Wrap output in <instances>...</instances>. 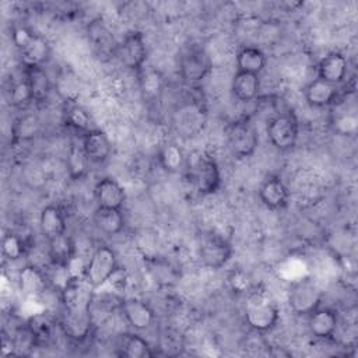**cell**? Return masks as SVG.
I'll return each mask as SVG.
<instances>
[{
  "label": "cell",
  "mask_w": 358,
  "mask_h": 358,
  "mask_svg": "<svg viewBox=\"0 0 358 358\" xmlns=\"http://www.w3.org/2000/svg\"><path fill=\"white\" fill-rule=\"evenodd\" d=\"M138 84H140V92L144 101L152 102L157 101L164 90V77L162 74L155 69H143L138 73Z\"/></svg>",
  "instance_id": "29"
},
{
  "label": "cell",
  "mask_w": 358,
  "mask_h": 358,
  "mask_svg": "<svg viewBox=\"0 0 358 358\" xmlns=\"http://www.w3.org/2000/svg\"><path fill=\"white\" fill-rule=\"evenodd\" d=\"M266 133L274 148L278 151H289L296 145L299 124L292 112H282L268 120Z\"/></svg>",
  "instance_id": "4"
},
{
  "label": "cell",
  "mask_w": 358,
  "mask_h": 358,
  "mask_svg": "<svg viewBox=\"0 0 358 358\" xmlns=\"http://www.w3.org/2000/svg\"><path fill=\"white\" fill-rule=\"evenodd\" d=\"M48 256L55 266L67 267L74 259V242L67 235L63 234L48 241Z\"/></svg>",
  "instance_id": "28"
},
{
  "label": "cell",
  "mask_w": 358,
  "mask_h": 358,
  "mask_svg": "<svg viewBox=\"0 0 358 358\" xmlns=\"http://www.w3.org/2000/svg\"><path fill=\"white\" fill-rule=\"evenodd\" d=\"M92 315L90 309H64L59 320L62 333L73 341H84L92 331Z\"/></svg>",
  "instance_id": "10"
},
{
  "label": "cell",
  "mask_w": 358,
  "mask_h": 358,
  "mask_svg": "<svg viewBox=\"0 0 358 358\" xmlns=\"http://www.w3.org/2000/svg\"><path fill=\"white\" fill-rule=\"evenodd\" d=\"M18 285L22 294L38 296L46 289L48 278L42 268L35 264H27L18 271Z\"/></svg>",
  "instance_id": "24"
},
{
  "label": "cell",
  "mask_w": 358,
  "mask_h": 358,
  "mask_svg": "<svg viewBox=\"0 0 358 358\" xmlns=\"http://www.w3.org/2000/svg\"><path fill=\"white\" fill-rule=\"evenodd\" d=\"M211 59L203 49H187L179 59V74L187 84L201 83L211 73Z\"/></svg>",
  "instance_id": "9"
},
{
  "label": "cell",
  "mask_w": 358,
  "mask_h": 358,
  "mask_svg": "<svg viewBox=\"0 0 358 358\" xmlns=\"http://www.w3.org/2000/svg\"><path fill=\"white\" fill-rule=\"evenodd\" d=\"M348 71V60L341 52H329L324 55L316 67L317 78L330 83L333 85H340Z\"/></svg>",
  "instance_id": "18"
},
{
  "label": "cell",
  "mask_w": 358,
  "mask_h": 358,
  "mask_svg": "<svg viewBox=\"0 0 358 358\" xmlns=\"http://www.w3.org/2000/svg\"><path fill=\"white\" fill-rule=\"evenodd\" d=\"M81 150L92 164H103L112 154V143L101 129H92L81 136Z\"/></svg>",
  "instance_id": "14"
},
{
  "label": "cell",
  "mask_w": 358,
  "mask_h": 358,
  "mask_svg": "<svg viewBox=\"0 0 358 358\" xmlns=\"http://www.w3.org/2000/svg\"><path fill=\"white\" fill-rule=\"evenodd\" d=\"M338 327V315L331 308L317 306L308 315V330L317 340H329Z\"/></svg>",
  "instance_id": "17"
},
{
  "label": "cell",
  "mask_w": 358,
  "mask_h": 358,
  "mask_svg": "<svg viewBox=\"0 0 358 358\" xmlns=\"http://www.w3.org/2000/svg\"><path fill=\"white\" fill-rule=\"evenodd\" d=\"M116 56L124 69L140 73L144 69L148 56L143 32L137 29L126 32L120 43L116 46Z\"/></svg>",
  "instance_id": "8"
},
{
  "label": "cell",
  "mask_w": 358,
  "mask_h": 358,
  "mask_svg": "<svg viewBox=\"0 0 358 358\" xmlns=\"http://www.w3.org/2000/svg\"><path fill=\"white\" fill-rule=\"evenodd\" d=\"M257 194L262 204L268 210H282L289 200V190L277 175L266 176L259 186Z\"/></svg>",
  "instance_id": "13"
},
{
  "label": "cell",
  "mask_w": 358,
  "mask_h": 358,
  "mask_svg": "<svg viewBox=\"0 0 358 358\" xmlns=\"http://www.w3.org/2000/svg\"><path fill=\"white\" fill-rule=\"evenodd\" d=\"M338 95V85H333L320 78H313L303 88V96L312 108H326L334 103Z\"/></svg>",
  "instance_id": "20"
},
{
  "label": "cell",
  "mask_w": 358,
  "mask_h": 358,
  "mask_svg": "<svg viewBox=\"0 0 358 358\" xmlns=\"http://www.w3.org/2000/svg\"><path fill=\"white\" fill-rule=\"evenodd\" d=\"M236 70L253 74H260L266 67L267 57L264 52L257 46H243L235 56Z\"/></svg>",
  "instance_id": "26"
},
{
  "label": "cell",
  "mask_w": 358,
  "mask_h": 358,
  "mask_svg": "<svg viewBox=\"0 0 358 358\" xmlns=\"http://www.w3.org/2000/svg\"><path fill=\"white\" fill-rule=\"evenodd\" d=\"M24 80L31 92L32 102L43 103L49 99L52 92V83L45 66L38 67H22Z\"/></svg>",
  "instance_id": "19"
},
{
  "label": "cell",
  "mask_w": 358,
  "mask_h": 358,
  "mask_svg": "<svg viewBox=\"0 0 358 358\" xmlns=\"http://www.w3.org/2000/svg\"><path fill=\"white\" fill-rule=\"evenodd\" d=\"M63 117H64V123L69 127H71L77 131L80 130L83 134L95 129L91 126V116L80 105H76V103L67 105L63 112Z\"/></svg>",
  "instance_id": "30"
},
{
  "label": "cell",
  "mask_w": 358,
  "mask_h": 358,
  "mask_svg": "<svg viewBox=\"0 0 358 358\" xmlns=\"http://www.w3.org/2000/svg\"><path fill=\"white\" fill-rule=\"evenodd\" d=\"M1 252L8 260H18L25 255V243L14 232H7L1 238Z\"/></svg>",
  "instance_id": "31"
},
{
  "label": "cell",
  "mask_w": 358,
  "mask_h": 358,
  "mask_svg": "<svg viewBox=\"0 0 358 358\" xmlns=\"http://www.w3.org/2000/svg\"><path fill=\"white\" fill-rule=\"evenodd\" d=\"M278 319V308L274 302L263 295H255L246 303L245 322L252 330L257 333L270 331L277 326Z\"/></svg>",
  "instance_id": "6"
},
{
  "label": "cell",
  "mask_w": 358,
  "mask_h": 358,
  "mask_svg": "<svg viewBox=\"0 0 358 358\" xmlns=\"http://www.w3.org/2000/svg\"><path fill=\"white\" fill-rule=\"evenodd\" d=\"M67 221L63 210L56 204L45 206L39 213V231L46 241L66 234Z\"/></svg>",
  "instance_id": "21"
},
{
  "label": "cell",
  "mask_w": 358,
  "mask_h": 358,
  "mask_svg": "<svg viewBox=\"0 0 358 358\" xmlns=\"http://www.w3.org/2000/svg\"><path fill=\"white\" fill-rule=\"evenodd\" d=\"M119 270L116 253L105 245L98 246L84 267L83 277L95 289L108 282Z\"/></svg>",
  "instance_id": "2"
},
{
  "label": "cell",
  "mask_w": 358,
  "mask_h": 358,
  "mask_svg": "<svg viewBox=\"0 0 358 358\" xmlns=\"http://www.w3.org/2000/svg\"><path fill=\"white\" fill-rule=\"evenodd\" d=\"M259 91H260L259 74L236 70L231 81V92L235 99L241 102H250L259 95Z\"/></svg>",
  "instance_id": "22"
},
{
  "label": "cell",
  "mask_w": 358,
  "mask_h": 358,
  "mask_svg": "<svg viewBox=\"0 0 358 358\" xmlns=\"http://www.w3.org/2000/svg\"><path fill=\"white\" fill-rule=\"evenodd\" d=\"M13 41L18 49L22 67L45 66L50 57V46L48 41L24 27L15 28L13 32Z\"/></svg>",
  "instance_id": "1"
},
{
  "label": "cell",
  "mask_w": 358,
  "mask_h": 358,
  "mask_svg": "<svg viewBox=\"0 0 358 358\" xmlns=\"http://www.w3.org/2000/svg\"><path fill=\"white\" fill-rule=\"evenodd\" d=\"M117 355L126 358H145L152 357L154 351L150 343L137 333L122 334L117 345Z\"/></svg>",
  "instance_id": "25"
},
{
  "label": "cell",
  "mask_w": 358,
  "mask_h": 358,
  "mask_svg": "<svg viewBox=\"0 0 358 358\" xmlns=\"http://www.w3.org/2000/svg\"><path fill=\"white\" fill-rule=\"evenodd\" d=\"M120 310L127 324L134 331L148 330L155 322V313L152 308L143 299L130 296L122 301Z\"/></svg>",
  "instance_id": "12"
},
{
  "label": "cell",
  "mask_w": 358,
  "mask_h": 358,
  "mask_svg": "<svg viewBox=\"0 0 358 358\" xmlns=\"http://www.w3.org/2000/svg\"><path fill=\"white\" fill-rule=\"evenodd\" d=\"M10 101L14 106L17 108H25L28 103L32 102V98H31V92L28 90V85L25 83V80H20L18 83H15L13 87H11V91H10Z\"/></svg>",
  "instance_id": "32"
},
{
  "label": "cell",
  "mask_w": 358,
  "mask_h": 358,
  "mask_svg": "<svg viewBox=\"0 0 358 358\" xmlns=\"http://www.w3.org/2000/svg\"><path fill=\"white\" fill-rule=\"evenodd\" d=\"M227 140L232 155L236 158L252 157L259 145L257 130L248 117L238 119L228 126Z\"/></svg>",
  "instance_id": "5"
},
{
  "label": "cell",
  "mask_w": 358,
  "mask_h": 358,
  "mask_svg": "<svg viewBox=\"0 0 358 358\" xmlns=\"http://www.w3.org/2000/svg\"><path fill=\"white\" fill-rule=\"evenodd\" d=\"M190 180L194 189L203 194L210 196L214 194L221 186V171L217 161L204 154L199 152L190 164Z\"/></svg>",
  "instance_id": "3"
},
{
  "label": "cell",
  "mask_w": 358,
  "mask_h": 358,
  "mask_svg": "<svg viewBox=\"0 0 358 358\" xmlns=\"http://www.w3.org/2000/svg\"><path fill=\"white\" fill-rule=\"evenodd\" d=\"M157 159L159 166L168 173L180 172L187 162L183 150L173 141H166L159 147Z\"/></svg>",
  "instance_id": "27"
},
{
  "label": "cell",
  "mask_w": 358,
  "mask_h": 358,
  "mask_svg": "<svg viewBox=\"0 0 358 358\" xmlns=\"http://www.w3.org/2000/svg\"><path fill=\"white\" fill-rule=\"evenodd\" d=\"M234 255L231 243L220 236L207 238L199 248V259L201 264L211 270H220L228 264Z\"/></svg>",
  "instance_id": "11"
},
{
  "label": "cell",
  "mask_w": 358,
  "mask_h": 358,
  "mask_svg": "<svg viewBox=\"0 0 358 358\" xmlns=\"http://www.w3.org/2000/svg\"><path fill=\"white\" fill-rule=\"evenodd\" d=\"M94 197L98 207L122 210L126 201V190L115 178L105 176L95 183Z\"/></svg>",
  "instance_id": "16"
},
{
  "label": "cell",
  "mask_w": 358,
  "mask_h": 358,
  "mask_svg": "<svg viewBox=\"0 0 358 358\" xmlns=\"http://www.w3.org/2000/svg\"><path fill=\"white\" fill-rule=\"evenodd\" d=\"M173 124L176 130L183 136H194L200 130H203L206 124V110L201 108L200 103H186L175 112Z\"/></svg>",
  "instance_id": "15"
},
{
  "label": "cell",
  "mask_w": 358,
  "mask_h": 358,
  "mask_svg": "<svg viewBox=\"0 0 358 358\" xmlns=\"http://www.w3.org/2000/svg\"><path fill=\"white\" fill-rule=\"evenodd\" d=\"M323 294L319 285L310 280L303 278L291 284L287 295L289 309L299 316H308L317 306H320Z\"/></svg>",
  "instance_id": "7"
},
{
  "label": "cell",
  "mask_w": 358,
  "mask_h": 358,
  "mask_svg": "<svg viewBox=\"0 0 358 358\" xmlns=\"http://www.w3.org/2000/svg\"><path fill=\"white\" fill-rule=\"evenodd\" d=\"M94 224L101 234L106 236H115L123 231L126 221L120 208L96 207L94 213Z\"/></svg>",
  "instance_id": "23"
}]
</instances>
